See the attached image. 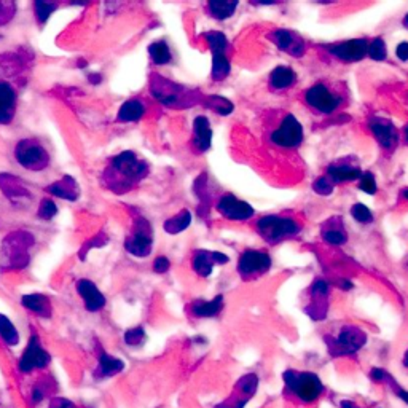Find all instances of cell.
<instances>
[{
    "label": "cell",
    "instance_id": "obj_31",
    "mask_svg": "<svg viewBox=\"0 0 408 408\" xmlns=\"http://www.w3.org/2000/svg\"><path fill=\"white\" fill-rule=\"evenodd\" d=\"M190 223H191V212L188 209H183L177 215L171 217V219L166 220L163 223V228H164L166 233L178 234V233L185 232V230L190 227Z\"/></svg>",
    "mask_w": 408,
    "mask_h": 408
},
{
    "label": "cell",
    "instance_id": "obj_52",
    "mask_svg": "<svg viewBox=\"0 0 408 408\" xmlns=\"http://www.w3.org/2000/svg\"><path fill=\"white\" fill-rule=\"evenodd\" d=\"M341 408H362L356 404V402L353 400H341V404H340Z\"/></svg>",
    "mask_w": 408,
    "mask_h": 408
},
{
    "label": "cell",
    "instance_id": "obj_35",
    "mask_svg": "<svg viewBox=\"0 0 408 408\" xmlns=\"http://www.w3.org/2000/svg\"><path fill=\"white\" fill-rule=\"evenodd\" d=\"M232 66H230V61L227 57V53H212V70H210V75H212L214 81H222L225 80Z\"/></svg>",
    "mask_w": 408,
    "mask_h": 408
},
{
    "label": "cell",
    "instance_id": "obj_17",
    "mask_svg": "<svg viewBox=\"0 0 408 408\" xmlns=\"http://www.w3.org/2000/svg\"><path fill=\"white\" fill-rule=\"evenodd\" d=\"M271 40L274 45L284 53L293 57H302L306 51V43L302 37L295 32L287 29H278L271 34Z\"/></svg>",
    "mask_w": 408,
    "mask_h": 408
},
{
    "label": "cell",
    "instance_id": "obj_24",
    "mask_svg": "<svg viewBox=\"0 0 408 408\" xmlns=\"http://www.w3.org/2000/svg\"><path fill=\"white\" fill-rule=\"evenodd\" d=\"M47 191L50 195L66 201H76L80 198V187L72 176H64L60 181L48 185Z\"/></svg>",
    "mask_w": 408,
    "mask_h": 408
},
{
    "label": "cell",
    "instance_id": "obj_21",
    "mask_svg": "<svg viewBox=\"0 0 408 408\" xmlns=\"http://www.w3.org/2000/svg\"><path fill=\"white\" fill-rule=\"evenodd\" d=\"M18 108V94L8 81L0 80V125L13 121Z\"/></svg>",
    "mask_w": 408,
    "mask_h": 408
},
{
    "label": "cell",
    "instance_id": "obj_42",
    "mask_svg": "<svg viewBox=\"0 0 408 408\" xmlns=\"http://www.w3.org/2000/svg\"><path fill=\"white\" fill-rule=\"evenodd\" d=\"M123 340L128 346H131V348L140 346V344L145 341V330L142 327L128 329L123 335Z\"/></svg>",
    "mask_w": 408,
    "mask_h": 408
},
{
    "label": "cell",
    "instance_id": "obj_36",
    "mask_svg": "<svg viewBox=\"0 0 408 408\" xmlns=\"http://www.w3.org/2000/svg\"><path fill=\"white\" fill-rule=\"evenodd\" d=\"M236 386H238V392L242 395V397L252 399L254 394L257 392V389H259V376L255 373H247L238 380Z\"/></svg>",
    "mask_w": 408,
    "mask_h": 408
},
{
    "label": "cell",
    "instance_id": "obj_51",
    "mask_svg": "<svg viewBox=\"0 0 408 408\" xmlns=\"http://www.w3.org/2000/svg\"><path fill=\"white\" fill-rule=\"evenodd\" d=\"M395 55L400 61L407 62L408 61V42H402L397 45V48H395Z\"/></svg>",
    "mask_w": 408,
    "mask_h": 408
},
{
    "label": "cell",
    "instance_id": "obj_53",
    "mask_svg": "<svg viewBox=\"0 0 408 408\" xmlns=\"http://www.w3.org/2000/svg\"><path fill=\"white\" fill-rule=\"evenodd\" d=\"M88 80L94 83V85H98V83L102 81V76L99 74H91V75H88Z\"/></svg>",
    "mask_w": 408,
    "mask_h": 408
},
{
    "label": "cell",
    "instance_id": "obj_9",
    "mask_svg": "<svg viewBox=\"0 0 408 408\" xmlns=\"http://www.w3.org/2000/svg\"><path fill=\"white\" fill-rule=\"evenodd\" d=\"M305 102L312 110H316L321 115L334 113L336 108H340L343 104V98L334 89H330L325 83H316L311 88L306 89Z\"/></svg>",
    "mask_w": 408,
    "mask_h": 408
},
{
    "label": "cell",
    "instance_id": "obj_46",
    "mask_svg": "<svg viewBox=\"0 0 408 408\" xmlns=\"http://www.w3.org/2000/svg\"><path fill=\"white\" fill-rule=\"evenodd\" d=\"M312 188H314V191H316L317 195L325 196V195L334 193L335 183L332 182L327 176H321L314 183H312Z\"/></svg>",
    "mask_w": 408,
    "mask_h": 408
},
{
    "label": "cell",
    "instance_id": "obj_3",
    "mask_svg": "<svg viewBox=\"0 0 408 408\" xmlns=\"http://www.w3.org/2000/svg\"><path fill=\"white\" fill-rule=\"evenodd\" d=\"M150 93L158 102L171 108L190 107L201 99V93L198 89L177 85L159 74H152L150 76Z\"/></svg>",
    "mask_w": 408,
    "mask_h": 408
},
{
    "label": "cell",
    "instance_id": "obj_38",
    "mask_svg": "<svg viewBox=\"0 0 408 408\" xmlns=\"http://www.w3.org/2000/svg\"><path fill=\"white\" fill-rule=\"evenodd\" d=\"M204 38L208 40L212 53H227L228 40L225 34H222V32L219 30H212V32H206V34H204Z\"/></svg>",
    "mask_w": 408,
    "mask_h": 408
},
{
    "label": "cell",
    "instance_id": "obj_39",
    "mask_svg": "<svg viewBox=\"0 0 408 408\" xmlns=\"http://www.w3.org/2000/svg\"><path fill=\"white\" fill-rule=\"evenodd\" d=\"M208 101H209L208 107L210 108V110L217 112L219 115H222V117H227V115H230L234 110V106L232 104V102L225 98H222V96H210Z\"/></svg>",
    "mask_w": 408,
    "mask_h": 408
},
{
    "label": "cell",
    "instance_id": "obj_47",
    "mask_svg": "<svg viewBox=\"0 0 408 408\" xmlns=\"http://www.w3.org/2000/svg\"><path fill=\"white\" fill-rule=\"evenodd\" d=\"M16 16V4L0 2V28L8 24Z\"/></svg>",
    "mask_w": 408,
    "mask_h": 408
},
{
    "label": "cell",
    "instance_id": "obj_44",
    "mask_svg": "<svg viewBox=\"0 0 408 408\" xmlns=\"http://www.w3.org/2000/svg\"><path fill=\"white\" fill-rule=\"evenodd\" d=\"M381 382H386V385H387L389 387H391V391L394 392L395 397L400 399L402 402H404V404L408 405V391H407L405 387H402V386L399 385V382L392 378V375H389V373L386 372L385 378H382Z\"/></svg>",
    "mask_w": 408,
    "mask_h": 408
},
{
    "label": "cell",
    "instance_id": "obj_20",
    "mask_svg": "<svg viewBox=\"0 0 408 408\" xmlns=\"http://www.w3.org/2000/svg\"><path fill=\"white\" fill-rule=\"evenodd\" d=\"M0 190L2 193L8 198L11 203H28L32 200V193L28 187H24L21 178L11 174H0Z\"/></svg>",
    "mask_w": 408,
    "mask_h": 408
},
{
    "label": "cell",
    "instance_id": "obj_56",
    "mask_svg": "<svg viewBox=\"0 0 408 408\" xmlns=\"http://www.w3.org/2000/svg\"><path fill=\"white\" fill-rule=\"evenodd\" d=\"M405 139H407V142H408V126L405 128Z\"/></svg>",
    "mask_w": 408,
    "mask_h": 408
},
{
    "label": "cell",
    "instance_id": "obj_18",
    "mask_svg": "<svg viewBox=\"0 0 408 408\" xmlns=\"http://www.w3.org/2000/svg\"><path fill=\"white\" fill-rule=\"evenodd\" d=\"M368 128L378 144L386 150H392L399 142L397 130H395L391 121L381 117H372L368 121Z\"/></svg>",
    "mask_w": 408,
    "mask_h": 408
},
{
    "label": "cell",
    "instance_id": "obj_32",
    "mask_svg": "<svg viewBox=\"0 0 408 408\" xmlns=\"http://www.w3.org/2000/svg\"><path fill=\"white\" fill-rule=\"evenodd\" d=\"M238 2L232 0V2H222V0H212V2L208 4V11L209 15L223 21V19H228L234 15L236 8H238Z\"/></svg>",
    "mask_w": 408,
    "mask_h": 408
},
{
    "label": "cell",
    "instance_id": "obj_30",
    "mask_svg": "<svg viewBox=\"0 0 408 408\" xmlns=\"http://www.w3.org/2000/svg\"><path fill=\"white\" fill-rule=\"evenodd\" d=\"M297 81V74L290 67L279 66L270 74V88L280 91V89L292 88Z\"/></svg>",
    "mask_w": 408,
    "mask_h": 408
},
{
    "label": "cell",
    "instance_id": "obj_1",
    "mask_svg": "<svg viewBox=\"0 0 408 408\" xmlns=\"http://www.w3.org/2000/svg\"><path fill=\"white\" fill-rule=\"evenodd\" d=\"M149 163L140 159L134 152L126 150L113 157L106 166L101 176V183L115 195H125L136 188L149 176Z\"/></svg>",
    "mask_w": 408,
    "mask_h": 408
},
{
    "label": "cell",
    "instance_id": "obj_7",
    "mask_svg": "<svg viewBox=\"0 0 408 408\" xmlns=\"http://www.w3.org/2000/svg\"><path fill=\"white\" fill-rule=\"evenodd\" d=\"M153 247V230L144 215H134L131 233L126 236L125 249L137 259L149 257Z\"/></svg>",
    "mask_w": 408,
    "mask_h": 408
},
{
    "label": "cell",
    "instance_id": "obj_14",
    "mask_svg": "<svg viewBox=\"0 0 408 408\" xmlns=\"http://www.w3.org/2000/svg\"><path fill=\"white\" fill-rule=\"evenodd\" d=\"M367 50H368L367 38H354V40L334 43L327 47L329 53L343 62L362 61L363 57L367 56Z\"/></svg>",
    "mask_w": 408,
    "mask_h": 408
},
{
    "label": "cell",
    "instance_id": "obj_34",
    "mask_svg": "<svg viewBox=\"0 0 408 408\" xmlns=\"http://www.w3.org/2000/svg\"><path fill=\"white\" fill-rule=\"evenodd\" d=\"M0 338L6 346H16L19 344V332L5 314H0Z\"/></svg>",
    "mask_w": 408,
    "mask_h": 408
},
{
    "label": "cell",
    "instance_id": "obj_19",
    "mask_svg": "<svg viewBox=\"0 0 408 408\" xmlns=\"http://www.w3.org/2000/svg\"><path fill=\"white\" fill-rule=\"evenodd\" d=\"M330 285L327 280L316 279L314 284L311 285V305L306 311L308 314L314 319V321H321V319L327 314V298H329Z\"/></svg>",
    "mask_w": 408,
    "mask_h": 408
},
{
    "label": "cell",
    "instance_id": "obj_41",
    "mask_svg": "<svg viewBox=\"0 0 408 408\" xmlns=\"http://www.w3.org/2000/svg\"><path fill=\"white\" fill-rule=\"evenodd\" d=\"M57 214V206L56 203L51 200V198H43L38 204V209H37V217L42 220H51L53 217H56Z\"/></svg>",
    "mask_w": 408,
    "mask_h": 408
},
{
    "label": "cell",
    "instance_id": "obj_49",
    "mask_svg": "<svg viewBox=\"0 0 408 408\" xmlns=\"http://www.w3.org/2000/svg\"><path fill=\"white\" fill-rule=\"evenodd\" d=\"M169 268H171V261L168 257H164V255H159V257H157L155 261H153V271L158 274L168 273Z\"/></svg>",
    "mask_w": 408,
    "mask_h": 408
},
{
    "label": "cell",
    "instance_id": "obj_8",
    "mask_svg": "<svg viewBox=\"0 0 408 408\" xmlns=\"http://www.w3.org/2000/svg\"><path fill=\"white\" fill-rule=\"evenodd\" d=\"M367 343V334L357 325H344L338 336H327V346L332 356H353Z\"/></svg>",
    "mask_w": 408,
    "mask_h": 408
},
{
    "label": "cell",
    "instance_id": "obj_6",
    "mask_svg": "<svg viewBox=\"0 0 408 408\" xmlns=\"http://www.w3.org/2000/svg\"><path fill=\"white\" fill-rule=\"evenodd\" d=\"M18 164L30 172H42L50 166V153L37 139H21L15 145Z\"/></svg>",
    "mask_w": 408,
    "mask_h": 408
},
{
    "label": "cell",
    "instance_id": "obj_26",
    "mask_svg": "<svg viewBox=\"0 0 408 408\" xmlns=\"http://www.w3.org/2000/svg\"><path fill=\"white\" fill-rule=\"evenodd\" d=\"M193 144L198 152H208L212 144V130H210V123L208 117H196L193 121Z\"/></svg>",
    "mask_w": 408,
    "mask_h": 408
},
{
    "label": "cell",
    "instance_id": "obj_11",
    "mask_svg": "<svg viewBox=\"0 0 408 408\" xmlns=\"http://www.w3.org/2000/svg\"><path fill=\"white\" fill-rule=\"evenodd\" d=\"M271 257L265 251H257V249H249L242 252L238 261V273L244 280L257 279L261 274L270 271Z\"/></svg>",
    "mask_w": 408,
    "mask_h": 408
},
{
    "label": "cell",
    "instance_id": "obj_2",
    "mask_svg": "<svg viewBox=\"0 0 408 408\" xmlns=\"http://www.w3.org/2000/svg\"><path fill=\"white\" fill-rule=\"evenodd\" d=\"M283 381L290 397L303 405H312L325 394L324 381L314 372L287 368L283 373Z\"/></svg>",
    "mask_w": 408,
    "mask_h": 408
},
{
    "label": "cell",
    "instance_id": "obj_27",
    "mask_svg": "<svg viewBox=\"0 0 408 408\" xmlns=\"http://www.w3.org/2000/svg\"><path fill=\"white\" fill-rule=\"evenodd\" d=\"M322 239L332 246H343L348 241V234L344 232V225L340 215L329 219L322 225Z\"/></svg>",
    "mask_w": 408,
    "mask_h": 408
},
{
    "label": "cell",
    "instance_id": "obj_50",
    "mask_svg": "<svg viewBox=\"0 0 408 408\" xmlns=\"http://www.w3.org/2000/svg\"><path fill=\"white\" fill-rule=\"evenodd\" d=\"M48 408H79L76 407L74 402H70L69 399H64V397H53L50 402Z\"/></svg>",
    "mask_w": 408,
    "mask_h": 408
},
{
    "label": "cell",
    "instance_id": "obj_40",
    "mask_svg": "<svg viewBox=\"0 0 408 408\" xmlns=\"http://www.w3.org/2000/svg\"><path fill=\"white\" fill-rule=\"evenodd\" d=\"M367 56L372 57L373 61H385L386 60L387 50H386V43L381 37H376V38H373L372 42H368Z\"/></svg>",
    "mask_w": 408,
    "mask_h": 408
},
{
    "label": "cell",
    "instance_id": "obj_43",
    "mask_svg": "<svg viewBox=\"0 0 408 408\" xmlns=\"http://www.w3.org/2000/svg\"><path fill=\"white\" fill-rule=\"evenodd\" d=\"M351 215L354 217V220L359 223H372L373 222V214L366 204L362 203H356L353 208H351Z\"/></svg>",
    "mask_w": 408,
    "mask_h": 408
},
{
    "label": "cell",
    "instance_id": "obj_25",
    "mask_svg": "<svg viewBox=\"0 0 408 408\" xmlns=\"http://www.w3.org/2000/svg\"><path fill=\"white\" fill-rule=\"evenodd\" d=\"M21 305L26 310H29L35 316H40L43 319H50L53 316V305H51L50 298L43 295V293H28V295H23Z\"/></svg>",
    "mask_w": 408,
    "mask_h": 408
},
{
    "label": "cell",
    "instance_id": "obj_12",
    "mask_svg": "<svg viewBox=\"0 0 408 408\" xmlns=\"http://www.w3.org/2000/svg\"><path fill=\"white\" fill-rule=\"evenodd\" d=\"M270 139L271 142L278 147L297 149V147L303 142V126L292 113H287L283 123L271 134Z\"/></svg>",
    "mask_w": 408,
    "mask_h": 408
},
{
    "label": "cell",
    "instance_id": "obj_37",
    "mask_svg": "<svg viewBox=\"0 0 408 408\" xmlns=\"http://www.w3.org/2000/svg\"><path fill=\"white\" fill-rule=\"evenodd\" d=\"M60 4L56 2H43V0H37L34 2V15L38 24H45L50 19V16L57 10Z\"/></svg>",
    "mask_w": 408,
    "mask_h": 408
},
{
    "label": "cell",
    "instance_id": "obj_10",
    "mask_svg": "<svg viewBox=\"0 0 408 408\" xmlns=\"http://www.w3.org/2000/svg\"><path fill=\"white\" fill-rule=\"evenodd\" d=\"M51 356L47 349L42 346L40 338L37 335H32L28 341V346L23 351L21 357H19L18 368L21 373L29 375L35 370H43L50 366Z\"/></svg>",
    "mask_w": 408,
    "mask_h": 408
},
{
    "label": "cell",
    "instance_id": "obj_45",
    "mask_svg": "<svg viewBox=\"0 0 408 408\" xmlns=\"http://www.w3.org/2000/svg\"><path fill=\"white\" fill-rule=\"evenodd\" d=\"M359 190H362L363 193H367V195L376 193L378 187H376V181L372 172H362V176L359 178Z\"/></svg>",
    "mask_w": 408,
    "mask_h": 408
},
{
    "label": "cell",
    "instance_id": "obj_16",
    "mask_svg": "<svg viewBox=\"0 0 408 408\" xmlns=\"http://www.w3.org/2000/svg\"><path fill=\"white\" fill-rule=\"evenodd\" d=\"M76 292H79L80 298L83 300V305H85L86 311L89 312H98L101 310H104V306L107 303V300L104 297V293H102L98 285H96L91 279H79L76 280Z\"/></svg>",
    "mask_w": 408,
    "mask_h": 408
},
{
    "label": "cell",
    "instance_id": "obj_22",
    "mask_svg": "<svg viewBox=\"0 0 408 408\" xmlns=\"http://www.w3.org/2000/svg\"><path fill=\"white\" fill-rule=\"evenodd\" d=\"M362 176V169L357 164H351L348 162H340L330 164L327 168V177L335 185H341L346 182L359 181Z\"/></svg>",
    "mask_w": 408,
    "mask_h": 408
},
{
    "label": "cell",
    "instance_id": "obj_15",
    "mask_svg": "<svg viewBox=\"0 0 408 408\" xmlns=\"http://www.w3.org/2000/svg\"><path fill=\"white\" fill-rule=\"evenodd\" d=\"M230 261V257L223 252L217 251H206V249H200L193 254L191 259V266H193L195 273L201 278H208L212 274L215 265H225Z\"/></svg>",
    "mask_w": 408,
    "mask_h": 408
},
{
    "label": "cell",
    "instance_id": "obj_4",
    "mask_svg": "<svg viewBox=\"0 0 408 408\" xmlns=\"http://www.w3.org/2000/svg\"><path fill=\"white\" fill-rule=\"evenodd\" d=\"M34 244V234L26 232V230H18V232L10 233L2 242V261H0V268H2L4 271L23 270V268L29 265V251Z\"/></svg>",
    "mask_w": 408,
    "mask_h": 408
},
{
    "label": "cell",
    "instance_id": "obj_29",
    "mask_svg": "<svg viewBox=\"0 0 408 408\" xmlns=\"http://www.w3.org/2000/svg\"><path fill=\"white\" fill-rule=\"evenodd\" d=\"M145 104L142 99H128L123 102L117 113V121L120 123H134L145 115Z\"/></svg>",
    "mask_w": 408,
    "mask_h": 408
},
{
    "label": "cell",
    "instance_id": "obj_13",
    "mask_svg": "<svg viewBox=\"0 0 408 408\" xmlns=\"http://www.w3.org/2000/svg\"><path fill=\"white\" fill-rule=\"evenodd\" d=\"M217 210H219L220 215L225 217L228 220L234 222H244L252 219L255 210L247 201H242L239 198H236L232 193L223 195L219 203H217Z\"/></svg>",
    "mask_w": 408,
    "mask_h": 408
},
{
    "label": "cell",
    "instance_id": "obj_57",
    "mask_svg": "<svg viewBox=\"0 0 408 408\" xmlns=\"http://www.w3.org/2000/svg\"><path fill=\"white\" fill-rule=\"evenodd\" d=\"M404 196L408 200V190H404Z\"/></svg>",
    "mask_w": 408,
    "mask_h": 408
},
{
    "label": "cell",
    "instance_id": "obj_48",
    "mask_svg": "<svg viewBox=\"0 0 408 408\" xmlns=\"http://www.w3.org/2000/svg\"><path fill=\"white\" fill-rule=\"evenodd\" d=\"M106 241H107V238H106V234L104 233H99L98 236H94V238L91 239V241H86L85 242V246L81 247V251H80V259L81 260H85V254L88 252V251H91L93 247H101V246H104L106 244Z\"/></svg>",
    "mask_w": 408,
    "mask_h": 408
},
{
    "label": "cell",
    "instance_id": "obj_33",
    "mask_svg": "<svg viewBox=\"0 0 408 408\" xmlns=\"http://www.w3.org/2000/svg\"><path fill=\"white\" fill-rule=\"evenodd\" d=\"M149 56L153 64H157V66H166V64H169L172 61L171 48L164 40L153 42L149 47Z\"/></svg>",
    "mask_w": 408,
    "mask_h": 408
},
{
    "label": "cell",
    "instance_id": "obj_28",
    "mask_svg": "<svg viewBox=\"0 0 408 408\" xmlns=\"http://www.w3.org/2000/svg\"><path fill=\"white\" fill-rule=\"evenodd\" d=\"M223 297L217 295L212 300H196L190 305V311L195 317L200 319H209L215 317L220 314V311L223 310Z\"/></svg>",
    "mask_w": 408,
    "mask_h": 408
},
{
    "label": "cell",
    "instance_id": "obj_5",
    "mask_svg": "<svg viewBox=\"0 0 408 408\" xmlns=\"http://www.w3.org/2000/svg\"><path fill=\"white\" fill-rule=\"evenodd\" d=\"M257 233L268 244H278L284 239H290L302 233V225L293 217L287 215H264L259 219Z\"/></svg>",
    "mask_w": 408,
    "mask_h": 408
},
{
    "label": "cell",
    "instance_id": "obj_54",
    "mask_svg": "<svg viewBox=\"0 0 408 408\" xmlns=\"http://www.w3.org/2000/svg\"><path fill=\"white\" fill-rule=\"evenodd\" d=\"M402 362H404V367L408 370V349L405 351V354H404V359H402Z\"/></svg>",
    "mask_w": 408,
    "mask_h": 408
},
{
    "label": "cell",
    "instance_id": "obj_55",
    "mask_svg": "<svg viewBox=\"0 0 408 408\" xmlns=\"http://www.w3.org/2000/svg\"><path fill=\"white\" fill-rule=\"evenodd\" d=\"M404 26L408 29V13H407V16L404 18Z\"/></svg>",
    "mask_w": 408,
    "mask_h": 408
},
{
    "label": "cell",
    "instance_id": "obj_23",
    "mask_svg": "<svg viewBox=\"0 0 408 408\" xmlns=\"http://www.w3.org/2000/svg\"><path fill=\"white\" fill-rule=\"evenodd\" d=\"M125 370V362L118 359V357L107 354L106 351H102V353L98 356V366L94 368V380H107V378H112V376L121 373Z\"/></svg>",
    "mask_w": 408,
    "mask_h": 408
}]
</instances>
